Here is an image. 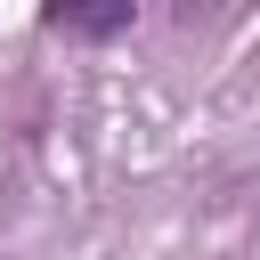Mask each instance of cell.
<instances>
[{
	"label": "cell",
	"instance_id": "obj_1",
	"mask_svg": "<svg viewBox=\"0 0 260 260\" xmlns=\"http://www.w3.org/2000/svg\"><path fill=\"white\" fill-rule=\"evenodd\" d=\"M41 24L81 41V49H106V41H122L138 24V0H41Z\"/></svg>",
	"mask_w": 260,
	"mask_h": 260
},
{
	"label": "cell",
	"instance_id": "obj_2",
	"mask_svg": "<svg viewBox=\"0 0 260 260\" xmlns=\"http://www.w3.org/2000/svg\"><path fill=\"white\" fill-rule=\"evenodd\" d=\"M179 16H219V0H179Z\"/></svg>",
	"mask_w": 260,
	"mask_h": 260
}]
</instances>
